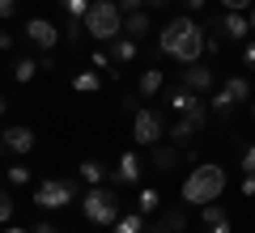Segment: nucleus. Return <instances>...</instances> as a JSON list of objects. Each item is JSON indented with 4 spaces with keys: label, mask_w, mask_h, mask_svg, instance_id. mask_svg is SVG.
Instances as JSON below:
<instances>
[{
    "label": "nucleus",
    "mask_w": 255,
    "mask_h": 233,
    "mask_svg": "<svg viewBox=\"0 0 255 233\" xmlns=\"http://www.w3.org/2000/svg\"><path fill=\"white\" fill-rule=\"evenodd\" d=\"M204 34L209 30L200 26V21H191L187 13L174 21H166V30L157 34V47H162L166 60H179V64H196L204 55Z\"/></svg>",
    "instance_id": "nucleus-1"
},
{
    "label": "nucleus",
    "mask_w": 255,
    "mask_h": 233,
    "mask_svg": "<svg viewBox=\"0 0 255 233\" xmlns=\"http://www.w3.org/2000/svg\"><path fill=\"white\" fill-rule=\"evenodd\" d=\"M226 182H230V174L221 170L217 161H213V165H196V170H191L187 178H183L179 199H183V204H196V208H204V204H213V199H221Z\"/></svg>",
    "instance_id": "nucleus-2"
},
{
    "label": "nucleus",
    "mask_w": 255,
    "mask_h": 233,
    "mask_svg": "<svg viewBox=\"0 0 255 233\" xmlns=\"http://www.w3.org/2000/svg\"><path fill=\"white\" fill-rule=\"evenodd\" d=\"M85 34L98 43H115L124 34V9L115 0H94V9L85 13Z\"/></svg>",
    "instance_id": "nucleus-3"
},
{
    "label": "nucleus",
    "mask_w": 255,
    "mask_h": 233,
    "mask_svg": "<svg viewBox=\"0 0 255 233\" xmlns=\"http://www.w3.org/2000/svg\"><path fill=\"white\" fill-rule=\"evenodd\" d=\"M81 208H85V216H90L94 225H115L119 216V195H115V187H111V182H102V187H90L85 191V199H81Z\"/></svg>",
    "instance_id": "nucleus-4"
},
{
    "label": "nucleus",
    "mask_w": 255,
    "mask_h": 233,
    "mask_svg": "<svg viewBox=\"0 0 255 233\" xmlns=\"http://www.w3.org/2000/svg\"><path fill=\"white\" fill-rule=\"evenodd\" d=\"M166 106L174 110V115H183V119H191V123L204 132V123H209V106H204V98L200 93H191L187 85H174L170 93H166Z\"/></svg>",
    "instance_id": "nucleus-5"
},
{
    "label": "nucleus",
    "mask_w": 255,
    "mask_h": 233,
    "mask_svg": "<svg viewBox=\"0 0 255 233\" xmlns=\"http://www.w3.org/2000/svg\"><path fill=\"white\" fill-rule=\"evenodd\" d=\"M77 199V182L73 178H43L34 187V204L38 208H68Z\"/></svg>",
    "instance_id": "nucleus-6"
},
{
    "label": "nucleus",
    "mask_w": 255,
    "mask_h": 233,
    "mask_svg": "<svg viewBox=\"0 0 255 233\" xmlns=\"http://www.w3.org/2000/svg\"><path fill=\"white\" fill-rule=\"evenodd\" d=\"M132 136H136V144H145V149L162 144V140H166V123H162V115H157V110H149V106H140L136 115H132Z\"/></svg>",
    "instance_id": "nucleus-7"
},
{
    "label": "nucleus",
    "mask_w": 255,
    "mask_h": 233,
    "mask_svg": "<svg viewBox=\"0 0 255 233\" xmlns=\"http://www.w3.org/2000/svg\"><path fill=\"white\" fill-rule=\"evenodd\" d=\"M0 149H4V153H17V157H26V153L34 149V132H30L26 123L0 127Z\"/></svg>",
    "instance_id": "nucleus-8"
},
{
    "label": "nucleus",
    "mask_w": 255,
    "mask_h": 233,
    "mask_svg": "<svg viewBox=\"0 0 255 233\" xmlns=\"http://www.w3.org/2000/svg\"><path fill=\"white\" fill-rule=\"evenodd\" d=\"M60 38H64V34H60V30H55L47 17H30V21H26V43L38 47V51H51Z\"/></svg>",
    "instance_id": "nucleus-9"
},
{
    "label": "nucleus",
    "mask_w": 255,
    "mask_h": 233,
    "mask_svg": "<svg viewBox=\"0 0 255 233\" xmlns=\"http://www.w3.org/2000/svg\"><path fill=\"white\" fill-rule=\"evenodd\" d=\"M107 182H111L115 191H119V187H136V182H140V153H124L119 165L107 174Z\"/></svg>",
    "instance_id": "nucleus-10"
},
{
    "label": "nucleus",
    "mask_w": 255,
    "mask_h": 233,
    "mask_svg": "<svg viewBox=\"0 0 255 233\" xmlns=\"http://www.w3.org/2000/svg\"><path fill=\"white\" fill-rule=\"evenodd\" d=\"M213 81H217V72L204 68L200 60L187 64V68H179V85H187L191 93H213Z\"/></svg>",
    "instance_id": "nucleus-11"
},
{
    "label": "nucleus",
    "mask_w": 255,
    "mask_h": 233,
    "mask_svg": "<svg viewBox=\"0 0 255 233\" xmlns=\"http://www.w3.org/2000/svg\"><path fill=\"white\" fill-rule=\"evenodd\" d=\"M204 30L226 34V38H247V34H251V21H247V13H217V17H213Z\"/></svg>",
    "instance_id": "nucleus-12"
},
{
    "label": "nucleus",
    "mask_w": 255,
    "mask_h": 233,
    "mask_svg": "<svg viewBox=\"0 0 255 233\" xmlns=\"http://www.w3.org/2000/svg\"><path fill=\"white\" fill-rule=\"evenodd\" d=\"M179 157H183V149H174V144H153V149H149V165H153L157 174L179 170Z\"/></svg>",
    "instance_id": "nucleus-13"
},
{
    "label": "nucleus",
    "mask_w": 255,
    "mask_h": 233,
    "mask_svg": "<svg viewBox=\"0 0 255 233\" xmlns=\"http://www.w3.org/2000/svg\"><path fill=\"white\" fill-rule=\"evenodd\" d=\"M166 136H170V144H174V149H191V144H196V136H200V127L191 123V119H183V115H179V123H174Z\"/></svg>",
    "instance_id": "nucleus-14"
},
{
    "label": "nucleus",
    "mask_w": 255,
    "mask_h": 233,
    "mask_svg": "<svg viewBox=\"0 0 255 233\" xmlns=\"http://www.w3.org/2000/svg\"><path fill=\"white\" fill-rule=\"evenodd\" d=\"M136 51H140V47H136V38H132V34H119L115 43H111V60H115V64H132V60H136Z\"/></svg>",
    "instance_id": "nucleus-15"
},
{
    "label": "nucleus",
    "mask_w": 255,
    "mask_h": 233,
    "mask_svg": "<svg viewBox=\"0 0 255 233\" xmlns=\"http://www.w3.org/2000/svg\"><path fill=\"white\" fill-rule=\"evenodd\" d=\"M149 30H153V21H149V13H145V9H140V13H128V17H124V34L145 38Z\"/></svg>",
    "instance_id": "nucleus-16"
},
{
    "label": "nucleus",
    "mask_w": 255,
    "mask_h": 233,
    "mask_svg": "<svg viewBox=\"0 0 255 233\" xmlns=\"http://www.w3.org/2000/svg\"><path fill=\"white\" fill-rule=\"evenodd\" d=\"M77 174H81V182H90V187H102L111 170L102 161H81V165H77Z\"/></svg>",
    "instance_id": "nucleus-17"
},
{
    "label": "nucleus",
    "mask_w": 255,
    "mask_h": 233,
    "mask_svg": "<svg viewBox=\"0 0 255 233\" xmlns=\"http://www.w3.org/2000/svg\"><path fill=\"white\" fill-rule=\"evenodd\" d=\"M234 106H238V102L230 98V89L221 85V89L213 93V110H217V119H221V123H230V119H234Z\"/></svg>",
    "instance_id": "nucleus-18"
},
{
    "label": "nucleus",
    "mask_w": 255,
    "mask_h": 233,
    "mask_svg": "<svg viewBox=\"0 0 255 233\" xmlns=\"http://www.w3.org/2000/svg\"><path fill=\"white\" fill-rule=\"evenodd\" d=\"M136 89H140V98H153V93L162 89V68H145L140 81H136Z\"/></svg>",
    "instance_id": "nucleus-19"
},
{
    "label": "nucleus",
    "mask_w": 255,
    "mask_h": 233,
    "mask_svg": "<svg viewBox=\"0 0 255 233\" xmlns=\"http://www.w3.org/2000/svg\"><path fill=\"white\" fill-rule=\"evenodd\" d=\"M73 89H77V93H98V89H102V72H98V68L81 72V77L73 81Z\"/></svg>",
    "instance_id": "nucleus-20"
},
{
    "label": "nucleus",
    "mask_w": 255,
    "mask_h": 233,
    "mask_svg": "<svg viewBox=\"0 0 255 233\" xmlns=\"http://www.w3.org/2000/svg\"><path fill=\"white\" fill-rule=\"evenodd\" d=\"M226 89L234 102H251V81L247 77H226Z\"/></svg>",
    "instance_id": "nucleus-21"
},
{
    "label": "nucleus",
    "mask_w": 255,
    "mask_h": 233,
    "mask_svg": "<svg viewBox=\"0 0 255 233\" xmlns=\"http://www.w3.org/2000/svg\"><path fill=\"white\" fill-rule=\"evenodd\" d=\"M115 233H145V212H128L115 221Z\"/></svg>",
    "instance_id": "nucleus-22"
},
{
    "label": "nucleus",
    "mask_w": 255,
    "mask_h": 233,
    "mask_svg": "<svg viewBox=\"0 0 255 233\" xmlns=\"http://www.w3.org/2000/svg\"><path fill=\"white\" fill-rule=\"evenodd\" d=\"M34 72H38V60H30V55H21L17 64H13V81H34Z\"/></svg>",
    "instance_id": "nucleus-23"
},
{
    "label": "nucleus",
    "mask_w": 255,
    "mask_h": 233,
    "mask_svg": "<svg viewBox=\"0 0 255 233\" xmlns=\"http://www.w3.org/2000/svg\"><path fill=\"white\" fill-rule=\"evenodd\" d=\"M90 64H94V68L102 72V77H111V81H119V68H115V60H111L107 51H94V60H90Z\"/></svg>",
    "instance_id": "nucleus-24"
},
{
    "label": "nucleus",
    "mask_w": 255,
    "mask_h": 233,
    "mask_svg": "<svg viewBox=\"0 0 255 233\" xmlns=\"http://www.w3.org/2000/svg\"><path fill=\"white\" fill-rule=\"evenodd\" d=\"M162 221L170 225V233H183V229H187V208H183V204H179V208H170Z\"/></svg>",
    "instance_id": "nucleus-25"
},
{
    "label": "nucleus",
    "mask_w": 255,
    "mask_h": 233,
    "mask_svg": "<svg viewBox=\"0 0 255 233\" xmlns=\"http://www.w3.org/2000/svg\"><path fill=\"white\" fill-rule=\"evenodd\" d=\"M157 199H162V195H157V191L153 187H140V195H136V212H153V208H157Z\"/></svg>",
    "instance_id": "nucleus-26"
},
{
    "label": "nucleus",
    "mask_w": 255,
    "mask_h": 233,
    "mask_svg": "<svg viewBox=\"0 0 255 233\" xmlns=\"http://www.w3.org/2000/svg\"><path fill=\"white\" fill-rule=\"evenodd\" d=\"M60 34H64V43H73V47H77V38L85 34V21H81V17H68V21H64V30H60Z\"/></svg>",
    "instance_id": "nucleus-27"
},
{
    "label": "nucleus",
    "mask_w": 255,
    "mask_h": 233,
    "mask_svg": "<svg viewBox=\"0 0 255 233\" xmlns=\"http://www.w3.org/2000/svg\"><path fill=\"white\" fill-rule=\"evenodd\" d=\"M9 182H13V187H26V182H30V165L26 161H13L9 165Z\"/></svg>",
    "instance_id": "nucleus-28"
},
{
    "label": "nucleus",
    "mask_w": 255,
    "mask_h": 233,
    "mask_svg": "<svg viewBox=\"0 0 255 233\" xmlns=\"http://www.w3.org/2000/svg\"><path fill=\"white\" fill-rule=\"evenodd\" d=\"M60 4H64V13H68V17H81V21H85V13L94 9L90 0H60Z\"/></svg>",
    "instance_id": "nucleus-29"
},
{
    "label": "nucleus",
    "mask_w": 255,
    "mask_h": 233,
    "mask_svg": "<svg viewBox=\"0 0 255 233\" xmlns=\"http://www.w3.org/2000/svg\"><path fill=\"white\" fill-rule=\"evenodd\" d=\"M119 110H124V115H136V110H140V89L124 93V98H119Z\"/></svg>",
    "instance_id": "nucleus-30"
},
{
    "label": "nucleus",
    "mask_w": 255,
    "mask_h": 233,
    "mask_svg": "<svg viewBox=\"0 0 255 233\" xmlns=\"http://www.w3.org/2000/svg\"><path fill=\"white\" fill-rule=\"evenodd\" d=\"M238 153H243V170L255 174V144H243V140H238Z\"/></svg>",
    "instance_id": "nucleus-31"
},
{
    "label": "nucleus",
    "mask_w": 255,
    "mask_h": 233,
    "mask_svg": "<svg viewBox=\"0 0 255 233\" xmlns=\"http://www.w3.org/2000/svg\"><path fill=\"white\" fill-rule=\"evenodd\" d=\"M13 208H17V204H13V195H9L4 187H0V225H4V221L13 216Z\"/></svg>",
    "instance_id": "nucleus-32"
},
{
    "label": "nucleus",
    "mask_w": 255,
    "mask_h": 233,
    "mask_svg": "<svg viewBox=\"0 0 255 233\" xmlns=\"http://www.w3.org/2000/svg\"><path fill=\"white\" fill-rule=\"evenodd\" d=\"M251 4H255V0H221V9H226V13H251Z\"/></svg>",
    "instance_id": "nucleus-33"
},
{
    "label": "nucleus",
    "mask_w": 255,
    "mask_h": 233,
    "mask_svg": "<svg viewBox=\"0 0 255 233\" xmlns=\"http://www.w3.org/2000/svg\"><path fill=\"white\" fill-rule=\"evenodd\" d=\"M115 4L124 9V17H128V13H140V9H145V0H115Z\"/></svg>",
    "instance_id": "nucleus-34"
},
{
    "label": "nucleus",
    "mask_w": 255,
    "mask_h": 233,
    "mask_svg": "<svg viewBox=\"0 0 255 233\" xmlns=\"http://www.w3.org/2000/svg\"><path fill=\"white\" fill-rule=\"evenodd\" d=\"M13 13H17V0H0V17L9 21V17H13Z\"/></svg>",
    "instance_id": "nucleus-35"
},
{
    "label": "nucleus",
    "mask_w": 255,
    "mask_h": 233,
    "mask_svg": "<svg viewBox=\"0 0 255 233\" xmlns=\"http://www.w3.org/2000/svg\"><path fill=\"white\" fill-rule=\"evenodd\" d=\"M243 64H247V68H255V38L243 47Z\"/></svg>",
    "instance_id": "nucleus-36"
},
{
    "label": "nucleus",
    "mask_w": 255,
    "mask_h": 233,
    "mask_svg": "<svg viewBox=\"0 0 255 233\" xmlns=\"http://www.w3.org/2000/svg\"><path fill=\"white\" fill-rule=\"evenodd\" d=\"M255 195V174H247V178H243V199H251Z\"/></svg>",
    "instance_id": "nucleus-37"
},
{
    "label": "nucleus",
    "mask_w": 255,
    "mask_h": 233,
    "mask_svg": "<svg viewBox=\"0 0 255 233\" xmlns=\"http://www.w3.org/2000/svg\"><path fill=\"white\" fill-rule=\"evenodd\" d=\"M13 47V34H9V26H0V51H9Z\"/></svg>",
    "instance_id": "nucleus-38"
},
{
    "label": "nucleus",
    "mask_w": 255,
    "mask_h": 233,
    "mask_svg": "<svg viewBox=\"0 0 255 233\" xmlns=\"http://www.w3.org/2000/svg\"><path fill=\"white\" fill-rule=\"evenodd\" d=\"M145 233H170V225H166V221H157V225H145Z\"/></svg>",
    "instance_id": "nucleus-39"
},
{
    "label": "nucleus",
    "mask_w": 255,
    "mask_h": 233,
    "mask_svg": "<svg viewBox=\"0 0 255 233\" xmlns=\"http://www.w3.org/2000/svg\"><path fill=\"white\" fill-rule=\"evenodd\" d=\"M204 4H209V0H183V9H187V13H196V9H204Z\"/></svg>",
    "instance_id": "nucleus-40"
},
{
    "label": "nucleus",
    "mask_w": 255,
    "mask_h": 233,
    "mask_svg": "<svg viewBox=\"0 0 255 233\" xmlns=\"http://www.w3.org/2000/svg\"><path fill=\"white\" fill-rule=\"evenodd\" d=\"M34 233H60V229H55V225H38Z\"/></svg>",
    "instance_id": "nucleus-41"
},
{
    "label": "nucleus",
    "mask_w": 255,
    "mask_h": 233,
    "mask_svg": "<svg viewBox=\"0 0 255 233\" xmlns=\"http://www.w3.org/2000/svg\"><path fill=\"white\" fill-rule=\"evenodd\" d=\"M247 21H251V34H255V4H251V13H247Z\"/></svg>",
    "instance_id": "nucleus-42"
},
{
    "label": "nucleus",
    "mask_w": 255,
    "mask_h": 233,
    "mask_svg": "<svg viewBox=\"0 0 255 233\" xmlns=\"http://www.w3.org/2000/svg\"><path fill=\"white\" fill-rule=\"evenodd\" d=\"M4 106H9V98H0V119H4Z\"/></svg>",
    "instance_id": "nucleus-43"
},
{
    "label": "nucleus",
    "mask_w": 255,
    "mask_h": 233,
    "mask_svg": "<svg viewBox=\"0 0 255 233\" xmlns=\"http://www.w3.org/2000/svg\"><path fill=\"white\" fill-rule=\"evenodd\" d=\"M4 233H26V229H17V225H9V229H4Z\"/></svg>",
    "instance_id": "nucleus-44"
},
{
    "label": "nucleus",
    "mask_w": 255,
    "mask_h": 233,
    "mask_svg": "<svg viewBox=\"0 0 255 233\" xmlns=\"http://www.w3.org/2000/svg\"><path fill=\"white\" fill-rule=\"evenodd\" d=\"M145 4H170V0H145Z\"/></svg>",
    "instance_id": "nucleus-45"
},
{
    "label": "nucleus",
    "mask_w": 255,
    "mask_h": 233,
    "mask_svg": "<svg viewBox=\"0 0 255 233\" xmlns=\"http://www.w3.org/2000/svg\"><path fill=\"white\" fill-rule=\"evenodd\" d=\"M251 115H255V106H251Z\"/></svg>",
    "instance_id": "nucleus-46"
}]
</instances>
